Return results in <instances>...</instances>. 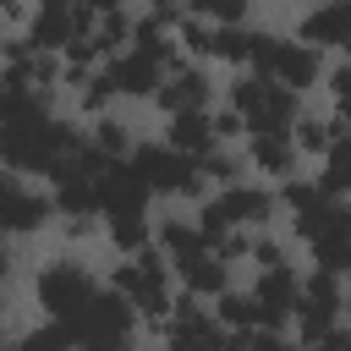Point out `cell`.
Returning <instances> with one entry per match:
<instances>
[{"label":"cell","mask_w":351,"mask_h":351,"mask_svg":"<svg viewBox=\"0 0 351 351\" xmlns=\"http://www.w3.org/2000/svg\"><path fill=\"white\" fill-rule=\"evenodd\" d=\"M104 71H110V82H115V99H132V104H148V93H154L159 77H165V66H159L148 49H137V44L115 49V55L104 60Z\"/></svg>","instance_id":"30bf717a"},{"label":"cell","mask_w":351,"mask_h":351,"mask_svg":"<svg viewBox=\"0 0 351 351\" xmlns=\"http://www.w3.org/2000/svg\"><path fill=\"white\" fill-rule=\"evenodd\" d=\"M208 313L236 335V329H252V296L247 291H236V285H225L219 296H208Z\"/></svg>","instance_id":"7402d4cb"},{"label":"cell","mask_w":351,"mask_h":351,"mask_svg":"<svg viewBox=\"0 0 351 351\" xmlns=\"http://www.w3.org/2000/svg\"><path fill=\"white\" fill-rule=\"evenodd\" d=\"M5 313H11V302H5V285H0V318H5Z\"/></svg>","instance_id":"f1b7e54d"},{"label":"cell","mask_w":351,"mask_h":351,"mask_svg":"<svg viewBox=\"0 0 351 351\" xmlns=\"http://www.w3.org/2000/svg\"><path fill=\"white\" fill-rule=\"evenodd\" d=\"M27 5H33V0H0V27L16 33V27L27 22Z\"/></svg>","instance_id":"484cf974"},{"label":"cell","mask_w":351,"mask_h":351,"mask_svg":"<svg viewBox=\"0 0 351 351\" xmlns=\"http://www.w3.org/2000/svg\"><path fill=\"white\" fill-rule=\"evenodd\" d=\"M148 230H154V208L148 214H99V241L110 252H137L148 247Z\"/></svg>","instance_id":"ac0fdd59"},{"label":"cell","mask_w":351,"mask_h":351,"mask_svg":"<svg viewBox=\"0 0 351 351\" xmlns=\"http://www.w3.org/2000/svg\"><path fill=\"white\" fill-rule=\"evenodd\" d=\"M132 5H148V0H132Z\"/></svg>","instance_id":"4dcf8cb0"},{"label":"cell","mask_w":351,"mask_h":351,"mask_svg":"<svg viewBox=\"0 0 351 351\" xmlns=\"http://www.w3.org/2000/svg\"><path fill=\"white\" fill-rule=\"evenodd\" d=\"M247 44H252V22H208V66H247Z\"/></svg>","instance_id":"e0dca14e"},{"label":"cell","mask_w":351,"mask_h":351,"mask_svg":"<svg viewBox=\"0 0 351 351\" xmlns=\"http://www.w3.org/2000/svg\"><path fill=\"white\" fill-rule=\"evenodd\" d=\"M208 126H214V143H241V115L230 104H208Z\"/></svg>","instance_id":"cb8c5ba5"},{"label":"cell","mask_w":351,"mask_h":351,"mask_svg":"<svg viewBox=\"0 0 351 351\" xmlns=\"http://www.w3.org/2000/svg\"><path fill=\"white\" fill-rule=\"evenodd\" d=\"M318 88L329 93V104H340V110H346V93H351V71H346V60H340V55H329V60H324V71H318Z\"/></svg>","instance_id":"603a6c76"},{"label":"cell","mask_w":351,"mask_h":351,"mask_svg":"<svg viewBox=\"0 0 351 351\" xmlns=\"http://www.w3.org/2000/svg\"><path fill=\"white\" fill-rule=\"evenodd\" d=\"M93 291H99V274L71 247H60L55 258H44L33 269V307H38V318H71Z\"/></svg>","instance_id":"3957f363"},{"label":"cell","mask_w":351,"mask_h":351,"mask_svg":"<svg viewBox=\"0 0 351 351\" xmlns=\"http://www.w3.org/2000/svg\"><path fill=\"white\" fill-rule=\"evenodd\" d=\"M60 324L71 329V346H126V340L143 335L132 302H126L121 291H110L104 280H99V291H93L71 318H60Z\"/></svg>","instance_id":"277c9868"},{"label":"cell","mask_w":351,"mask_h":351,"mask_svg":"<svg viewBox=\"0 0 351 351\" xmlns=\"http://www.w3.org/2000/svg\"><path fill=\"white\" fill-rule=\"evenodd\" d=\"M126 165L143 176V186L154 192V203L165 197V203H197L203 192H208V181L197 176V165L186 159V154H176L165 137H137L132 148H126Z\"/></svg>","instance_id":"7a4b0ae2"},{"label":"cell","mask_w":351,"mask_h":351,"mask_svg":"<svg viewBox=\"0 0 351 351\" xmlns=\"http://www.w3.org/2000/svg\"><path fill=\"white\" fill-rule=\"evenodd\" d=\"M33 49H60L71 33H77V0H33L27 5V22L16 27Z\"/></svg>","instance_id":"8fae6325"},{"label":"cell","mask_w":351,"mask_h":351,"mask_svg":"<svg viewBox=\"0 0 351 351\" xmlns=\"http://www.w3.org/2000/svg\"><path fill=\"white\" fill-rule=\"evenodd\" d=\"M302 247H307V263H318V269H340V274H346V269H351V214H346V203H340V208H335Z\"/></svg>","instance_id":"4fadbf2b"},{"label":"cell","mask_w":351,"mask_h":351,"mask_svg":"<svg viewBox=\"0 0 351 351\" xmlns=\"http://www.w3.org/2000/svg\"><path fill=\"white\" fill-rule=\"evenodd\" d=\"M49 219H55V203H49V192H44V186H33L27 176L0 197V230H5L11 241L49 230Z\"/></svg>","instance_id":"9c48e42d"},{"label":"cell","mask_w":351,"mask_h":351,"mask_svg":"<svg viewBox=\"0 0 351 351\" xmlns=\"http://www.w3.org/2000/svg\"><path fill=\"white\" fill-rule=\"evenodd\" d=\"M192 165H197V176H203L208 186H230V181H241V176H247V159H241V148H236V143H214V148H203Z\"/></svg>","instance_id":"d6986e66"},{"label":"cell","mask_w":351,"mask_h":351,"mask_svg":"<svg viewBox=\"0 0 351 351\" xmlns=\"http://www.w3.org/2000/svg\"><path fill=\"white\" fill-rule=\"evenodd\" d=\"M16 280V247H11V236H0V285H11Z\"/></svg>","instance_id":"4316f807"},{"label":"cell","mask_w":351,"mask_h":351,"mask_svg":"<svg viewBox=\"0 0 351 351\" xmlns=\"http://www.w3.org/2000/svg\"><path fill=\"white\" fill-rule=\"evenodd\" d=\"M71 104L82 110V115H99V110H115L121 99H115V82H110V71L104 66H93L77 88H71Z\"/></svg>","instance_id":"44dd1931"},{"label":"cell","mask_w":351,"mask_h":351,"mask_svg":"<svg viewBox=\"0 0 351 351\" xmlns=\"http://www.w3.org/2000/svg\"><path fill=\"white\" fill-rule=\"evenodd\" d=\"M291 38L324 49V55H346V38H351V0H313L302 5Z\"/></svg>","instance_id":"52a82bcc"},{"label":"cell","mask_w":351,"mask_h":351,"mask_svg":"<svg viewBox=\"0 0 351 351\" xmlns=\"http://www.w3.org/2000/svg\"><path fill=\"white\" fill-rule=\"evenodd\" d=\"M148 247H159L170 263H181V258H192V252H203L208 241H203V230H197V219L192 214H154V230H148Z\"/></svg>","instance_id":"5bb4252c"},{"label":"cell","mask_w":351,"mask_h":351,"mask_svg":"<svg viewBox=\"0 0 351 351\" xmlns=\"http://www.w3.org/2000/svg\"><path fill=\"white\" fill-rule=\"evenodd\" d=\"M93 197H99V214H148L154 208V192L143 186V176L126 159H110L93 176Z\"/></svg>","instance_id":"ba28073f"},{"label":"cell","mask_w":351,"mask_h":351,"mask_svg":"<svg viewBox=\"0 0 351 351\" xmlns=\"http://www.w3.org/2000/svg\"><path fill=\"white\" fill-rule=\"evenodd\" d=\"M176 269V291H186V296H197V302H208V296H219L225 285H236V263H225L219 252H192V258H181V263H170Z\"/></svg>","instance_id":"7c38bea8"},{"label":"cell","mask_w":351,"mask_h":351,"mask_svg":"<svg viewBox=\"0 0 351 351\" xmlns=\"http://www.w3.org/2000/svg\"><path fill=\"white\" fill-rule=\"evenodd\" d=\"M208 22H252V0H208Z\"/></svg>","instance_id":"d4e9b609"},{"label":"cell","mask_w":351,"mask_h":351,"mask_svg":"<svg viewBox=\"0 0 351 351\" xmlns=\"http://www.w3.org/2000/svg\"><path fill=\"white\" fill-rule=\"evenodd\" d=\"M291 5H313V0H291Z\"/></svg>","instance_id":"f546056e"},{"label":"cell","mask_w":351,"mask_h":351,"mask_svg":"<svg viewBox=\"0 0 351 351\" xmlns=\"http://www.w3.org/2000/svg\"><path fill=\"white\" fill-rule=\"evenodd\" d=\"M82 143L77 121L60 115V110H38V115H22V121H0V165L16 170V176H44L55 159H66L71 148Z\"/></svg>","instance_id":"6da1fadb"},{"label":"cell","mask_w":351,"mask_h":351,"mask_svg":"<svg viewBox=\"0 0 351 351\" xmlns=\"http://www.w3.org/2000/svg\"><path fill=\"white\" fill-rule=\"evenodd\" d=\"M159 137H165L176 154L197 159L203 148H214V126H208V110H170V115H165V126H159Z\"/></svg>","instance_id":"9a60e30c"},{"label":"cell","mask_w":351,"mask_h":351,"mask_svg":"<svg viewBox=\"0 0 351 351\" xmlns=\"http://www.w3.org/2000/svg\"><path fill=\"white\" fill-rule=\"evenodd\" d=\"M82 143H88L93 154H104V159H126V148L137 143V126H132L121 110H99V115H88Z\"/></svg>","instance_id":"2e32d148"},{"label":"cell","mask_w":351,"mask_h":351,"mask_svg":"<svg viewBox=\"0 0 351 351\" xmlns=\"http://www.w3.org/2000/svg\"><path fill=\"white\" fill-rule=\"evenodd\" d=\"M214 99H219V77H214L208 60H176L159 77V88L148 93V104L159 115H170V110H208Z\"/></svg>","instance_id":"5b68a950"},{"label":"cell","mask_w":351,"mask_h":351,"mask_svg":"<svg viewBox=\"0 0 351 351\" xmlns=\"http://www.w3.org/2000/svg\"><path fill=\"white\" fill-rule=\"evenodd\" d=\"M5 340H16V329H11L5 318H0V346H5Z\"/></svg>","instance_id":"83f0119b"},{"label":"cell","mask_w":351,"mask_h":351,"mask_svg":"<svg viewBox=\"0 0 351 351\" xmlns=\"http://www.w3.org/2000/svg\"><path fill=\"white\" fill-rule=\"evenodd\" d=\"M241 263H252V269L296 263V241H291V236H280L274 225H263V230H252V236H247V258H241Z\"/></svg>","instance_id":"ffe728a7"},{"label":"cell","mask_w":351,"mask_h":351,"mask_svg":"<svg viewBox=\"0 0 351 351\" xmlns=\"http://www.w3.org/2000/svg\"><path fill=\"white\" fill-rule=\"evenodd\" d=\"M241 159H247V176H258V181H280V176H291V170H302V154H296V143H291V132H274V126H247L241 132Z\"/></svg>","instance_id":"8992f818"}]
</instances>
